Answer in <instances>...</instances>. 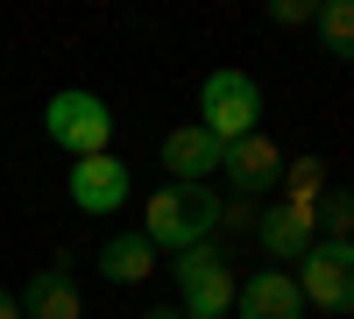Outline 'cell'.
Listing matches in <instances>:
<instances>
[{
	"label": "cell",
	"instance_id": "obj_17",
	"mask_svg": "<svg viewBox=\"0 0 354 319\" xmlns=\"http://www.w3.org/2000/svg\"><path fill=\"white\" fill-rule=\"evenodd\" d=\"M270 15H277L283 28H305V21H312L319 8H312V0H277V8H270Z\"/></svg>",
	"mask_w": 354,
	"mask_h": 319
},
{
	"label": "cell",
	"instance_id": "obj_19",
	"mask_svg": "<svg viewBox=\"0 0 354 319\" xmlns=\"http://www.w3.org/2000/svg\"><path fill=\"white\" fill-rule=\"evenodd\" d=\"M149 319H185V312H149Z\"/></svg>",
	"mask_w": 354,
	"mask_h": 319
},
{
	"label": "cell",
	"instance_id": "obj_14",
	"mask_svg": "<svg viewBox=\"0 0 354 319\" xmlns=\"http://www.w3.org/2000/svg\"><path fill=\"white\" fill-rule=\"evenodd\" d=\"M290 206H319V192H326V163L319 156H283V185H277Z\"/></svg>",
	"mask_w": 354,
	"mask_h": 319
},
{
	"label": "cell",
	"instance_id": "obj_8",
	"mask_svg": "<svg viewBox=\"0 0 354 319\" xmlns=\"http://www.w3.org/2000/svg\"><path fill=\"white\" fill-rule=\"evenodd\" d=\"M220 170H227L234 199H262V192L277 199V185H283V149H277V142H270V135L255 128L248 142H234V149L220 156Z\"/></svg>",
	"mask_w": 354,
	"mask_h": 319
},
{
	"label": "cell",
	"instance_id": "obj_12",
	"mask_svg": "<svg viewBox=\"0 0 354 319\" xmlns=\"http://www.w3.org/2000/svg\"><path fill=\"white\" fill-rule=\"evenodd\" d=\"M21 319H85V298H78L71 270H43V277H28Z\"/></svg>",
	"mask_w": 354,
	"mask_h": 319
},
{
	"label": "cell",
	"instance_id": "obj_18",
	"mask_svg": "<svg viewBox=\"0 0 354 319\" xmlns=\"http://www.w3.org/2000/svg\"><path fill=\"white\" fill-rule=\"evenodd\" d=\"M0 319H21V298L8 291V284H0Z\"/></svg>",
	"mask_w": 354,
	"mask_h": 319
},
{
	"label": "cell",
	"instance_id": "obj_13",
	"mask_svg": "<svg viewBox=\"0 0 354 319\" xmlns=\"http://www.w3.org/2000/svg\"><path fill=\"white\" fill-rule=\"evenodd\" d=\"M319 43H326V57H340V64H354V0H326V8L312 15Z\"/></svg>",
	"mask_w": 354,
	"mask_h": 319
},
{
	"label": "cell",
	"instance_id": "obj_11",
	"mask_svg": "<svg viewBox=\"0 0 354 319\" xmlns=\"http://www.w3.org/2000/svg\"><path fill=\"white\" fill-rule=\"evenodd\" d=\"M100 277H106V284H149V277H156L149 235H142V227H121V235L100 248Z\"/></svg>",
	"mask_w": 354,
	"mask_h": 319
},
{
	"label": "cell",
	"instance_id": "obj_4",
	"mask_svg": "<svg viewBox=\"0 0 354 319\" xmlns=\"http://www.w3.org/2000/svg\"><path fill=\"white\" fill-rule=\"evenodd\" d=\"M177 277V291H185V319H227L234 312V270L220 263V248L205 241V248H185L170 263Z\"/></svg>",
	"mask_w": 354,
	"mask_h": 319
},
{
	"label": "cell",
	"instance_id": "obj_5",
	"mask_svg": "<svg viewBox=\"0 0 354 319\" xmlns=\"http://www.w3.org/2000/svg\"><path fill=\"white\" fill-rule=\"evenodd\" d=\"M298 291L319 312H354V248L340 241H312V255L298 263Z\"/></svg>",
	"mask_w": 354,
	"mask_h": 319
},
{
	"label": "cell",
	"instance_id": "obj_6",
	"mask_svg": "<svg viewBox=\"0 0 354 319\" xmlns=\"http://www.w3.org/2000/svg\"><path fill=\"white\" fill-rule=\"evenodd\" d=\"M255 241H262V255H270V270H283V263H305V255H312V241H319L312 206L270 199V206L255 213Z\"/></svg>",
	"mask_w": 354,
	"mask_h": 319
},
{
	"label": "cell",
	"instance_id": "obj_1",
	"mask_svg": "<svg viewBox=\"0 0 354 319\" xmlns=\"http://www.w3.org/2000/svg\"><path fill=\"white\" fill-rule=\"evenodd\" d=\"M149 227V248L156 255H185V248H205L220 235V192L213 185H163L149 192V213H142Z\"/></svg>",
	"mask_w": 354,
	"mask_h": 319
},
{
	"label": "cell",
	"instance_id": "obj_2",
	"mask_svg": "<svg viewBox=\"0 0 354 319\" xmlns=\"http://www.w3.org/2000/svg\"><path fill=\"white\" fill-rule=\"evenodd\" d=\"M198 113H205V135L220 142V149H234V142H248L255 128H262V85L248 78V71H213L198 85Z\"/></svg>",
	"mask_w": 354,
	"mask_h": 319
},
{
	"label": "cell",
	"instance_id": "obj_15",
	"mask_svg": "<svg viewBox=\"0 0 354 319\" xmlns=\"http://www.w3.org/2000/svg\"><path fill=\"white\" fill-rule=\"evenodd\" d=\"M312 227H326V241L354 248V192H319V206H312Z\"/></svg>",
	"mask_w": 354,
	"mask_h": 319
},
{
	"label": "cell",
	"instance_id": "obj_3",
	"mask_svg": "<svg viewBox=\"0 0 354 319\" xmlns=\"http://www.w3.org/2000/svg\"><path fill=\"white\" fill-rule=\"evenodd\" d=\"M43 135L57 142V149H71V156H106V135H113V113L100 93H57L43 107Z\"/></svg>",
	"mask_w": 354,
	"mask_h": 319
},
{
	"label": "cell",
	"instance_id": "obj_10",
	"mask_svg": "<svg viewBox=\"0 0 354 319\" xmlns=\"http://www.w3.org/2000/svg\"><path fill=\"white\" fill-rule=\"evenodd\" d=\"M220 156H227V149H220L198 121H185V128L163 135V170H170V185H205V178L220 170Z\"/></svg>",
	"mask_w": 354,
	"mask_h": 319
},
{
	"label": "cell",
	"instance_id": "obj_9",
	"mask_svg": "<svg viewBox=\"0 0 354 319\" xmlns=\"http://www.w3.org/2000/svg\"><path fill=\"white\" fill-rule=\"evenodd\" d=\"M234 319H305V291H298V277L262 263L255 277L234 284Z\"/></svg>",
	"mask_w": 354,
	"mask_h": 319
},
{
	"label": "cell",
	"instance_id": "obj_16",
	"mask_svg": "<svg viewBox=\"0 0 354 319\" xmlns=\"http://www.w3.org/2000/svg\"><path fill=\"white\" fill-rule=\"evenodd\" d=\"M220 235H255V199H220Z\"/></svg>",
	"mask_w": 354,
	"mask_h": 319
},
{
	"label": "cell",
	"instance_id": "obj_7",
	"mask_svg": "<svg viewBox=\"0 0 354 319\" xmlns=\"http://www.w3.org/2000/svg\"><path fill=\"white\" fill-rule=\"evenodd\" d=\"M128 185H135V178H128V163L113 156V149H106V156H78V163H71V206H78V213H93V220L121 213V206H128Z\"/></svg>",
	"mask_w": 354,
	"mask_h": 319
}]
</instances>
